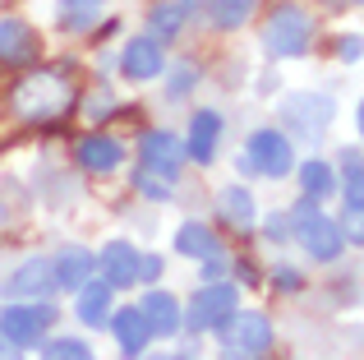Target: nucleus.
I'll return each instance as SVG.
<instances>
[{
	"label": "nucleus",
	"instance_id": "nucleus-2",
	"mask_svg": "<svg viewBox=\"0 0 364 360\" xmlns=\"http://www.w3.org/2000/svg\"><path fill=\"white\" fill-rule=\"evenodd\" d=\"M291 235L304 245V254H309L314 263H332L341 254V245H346V231H341L332 217L318 213V198H304L291 213Z\"/></svg>",
	"mask_w": 364,
	"mask_h": 360
},
{
	"label": "nucleus",
	"instance_id": "nucleus-32",
	"mask_svg": "<svg viewBox=\"0 0 364 360\" xmlns=\"http://www.w3.org/2000/svg\"><path fill=\"white\" fill-rule=\"evenodd\" d=\"M161 277V259L157 254H139V282H157Z\"/></svg>",
	"mask_w": 364,
	"mask_h": 360
},
{
	"label": "nucleus",
	"instance_id": "nucleus-30",
	"mask_svg": "<svg viewBox=\"0 0 364 360\" xmlns=\"http://www.w3.org/2000/svg\"><path fill=\"white\" fill-rule=\"evenodd\" d=\"M267 240H272V245L291 240V217H286V213H272V217H267Z\"/></svg>",
	"mask_w": 364,
	"mask_h": 360
},
{
	"label": "nucleus",
	"instance_id": "nucleus-4",
	"mask_svg": "<svg viewBox=\"0 0 364 360\" xmlns=\"http://www.w3.org/2000/svg\"><path fill=\"white\" fill-rule=\"evenodd\" d=\"M332 116H337V107H332L328 92H295V97L282 102V120L304 139V144H318V139L328 134Z\"/></svg>",
	"mask_w": 364,
	"mask_h": 360
},
{
	"label": "nucleus",
	"instance_id": "nucleus-17",
	"mask_svg": "<svg viewBox=\"0 0 364 360\" xmlns=\"http://www.w3.org/2000/svg\"><path fill=\"white\" fill-rule=\"evenodd\" d=\"M217 139H222V116L217 111H198L194 125H189V144H185V157L189 162H213L217 157Z\"/></svg>",
	"mask_w": 364,
	"mask_h": 360
},
{
	"label": "nucleus",
	"instance_id": "nucleus-21",
	"mask_svg": "<svg viewBox=\"0 0 364 360\" xmlns=\"http://www.w3.org/2000/svg\"><path fill=\"white\" fill-rule=\"evenodd\" d=\"M222 208H226V222H235L240 231H245V226H254V222H258L254 194H249L245 185H231V189H222Z\"/></svg>",
	"mask_w": 364,
	"mask_h": 360
},
{
	"label": "nucleus",
	"instance_id": "nucleus-26",
	"mask_svg": "<svg viewBox=\"0 0 364 360\" xmlns=\"http://www.w3.org/2000/svg\"><path fill=\"white\" fill-rule=\"evenodd\" d=\"M134 189H139L143 198H152V203H166V198H171V180L157 176V171H148V166L134 171Z\"/></svg>",
	"mask_w": 364,
	"mask_h": 360
},
{
	"label": "nucleus",
	"instance_id": "nucleus-1",
	"mask_svg": "<svg viewBox=\"0 0 364 360\" xmlns=\"http://www.w3.org/2000/svg\"><path fill=\"white\" fill-rule=\"evenodd\" d=\"M74 102H79L74 83L55 70L28 74V79H18L14 92H9V107H14V116L23 120V125H55V120H65L74 111Z\"/></svg>",
	"mask_w": 364,
	"mask_h": 360
},
{
	"label": "nucleus",
	"instance_id": "nucleus-22",
	"mask_svg": "<svg viewBox=\"0 0 364 360\" xmlns=\"http://www.w3.org/2000/svg\"><path fill=\"white\" fill-rule=\"evenodd\" d=\"M249 14H254V0H208V18H213L222 33L240 28Z\"/></svg>",
	"mask_w": 364,
	"mask_h": 360
},
{
	"label": "nucleus",
	"instance_id": "nucleus-24",
	"mask_svg": "<svg viewBox=\"0 0 364 360\" xmlns=\"http://www.w3.org/2000/svg\"><path fill=\"white\" fill-rule=\"evenodd\" d=\"M97 9H102V0H60V28L83 33V28L97 23Z\"/></svg>",
	"mask_w": 364,
	"mask_h": 360
},
{
	"label": "nucleus",
	"instance_id": "nucleus-23",
	"mask_svg": "<svg viewBox=\"0 0 364 360\" xmlns=\"http://www.w3.org/2000/svg\"><path fill=\"white\" fill-rule=\"evenodd\" d=\"M300 180H304V194H309V198L332 194V185H337V176H332V166L323 162V157H309V162H300Z\"/></svg>",
	"mask_w": 364,
	"mask_h": 360
},
{
	"label": "nucleus",
	"instance_id": "nucleus-13",
	"mask_svg": "<svg viewBox=\"0 0 364 360\" xmlns=\"http://www.w3.org/2000/svg\"><path fill=\"white\" fill-rule=\"evenodd\" d=\"M139 314L148 319L152 337H176L180 328H185V309H180V300L171 296V291H148L139 305Z\"/></svg>",
	"mask_w": 364,
	"mask_h": 360
},
{
	"label": "nucleus",
	"instance_id": "nucleus-33",
	"mask_svg": "<svg viewBox=\"0 0 364 360\" xmlns=\"http://www.w3.org/2000/svg\"><path fill=\"white\" fill-rule=\"evenodd\" d=\"M337 55H341L346 65H355V60H360V37H341V51H337Z\"/></svg>",
	"mask_w": 364,
	"mask_h": 360
},
{
	"label": "nucleus",
	"instance_id": "nucleus-9",
	"mask_svg": "<svg viewBox=\"0 0 364 360\" xmlns=\"http://www.w3.org/2000/svg\"><path fill=\"white\" fill-rule=\"evenodd\" d=\"M55 291H60V282H55L51 259H23L5 277V296H14V300H46Z\"/></svg>",
	"mask_w": 364,
	"mask_h": 360
},
{
	"label": "nucleus",
	"instance_id": "nucleus-28",
	"mask_svg": "<svg viewBox=\"0 0 364 360\" xmlns=\"http://www.w3.org/2000/svg\"><path fill=\"white\" fill-rule=\"evenodd\" d=\"M166 79H171L166 97H171V102H185L189 92H194V83H198V70H194V65H176V70H171Z\"/></svg>",
	"mask_w": 364,
	"mask_h": 360
},
{
	"label": "nucleus",
	"instance_id": "nucleus-16",
	"mask_svg": "<svg viewBox=\"0 0 364 360\" xmlns=\"http://www.w3.org/2000/svg\"><path fill=\"white\" fill-rule=\"evenodd\" d=\"M74 157H79L83 171L107 176V171H116V166L124 162V148L116 144V139H107V134H88L79 148H74Z\"/></svg>",
	"mask_w": 364,
	"mask_h": 360
},
{
	"label": "nucleus",
	"instance_id": "nucleus-20",
	"mask_svg": "<svg viewBox=\"0 0 364 360\" xmlns=\"http://www.w3.org/2000/svg\"><path fill=\"white\" fill-rule=\"evenodd\" d=\"M176 250L185 254V259H208V254H217L222 245H217V235L208 231L203 222H185L176 231Z\"/></svg>",
	"mask_w": 364,
	"mask_h": 360
},
{
	"label": "nucleus",
	"instance_id": "nucleus-18",
	"mask_svg": "<svg viewBox=\"0 0 364 360\" xmlns=\"http://www.w3.org/2000/svg\"><path fill=\"white\" fill-rule=\"evenodd\" d=\"M51 268H55V282H60V287L79 291L83 282L92 277V254L79 250V245H65V250L51 254Z\"/></svg>",
	"mask_w": 364,
	"mask_h": 360
},
{
	"label": "nucleus",
	"instance_id": "nucleus-10",
	"mask_svg": "<svg viewBox=\"0 0 364 360\" xmlns=\"http://www.w3.org/2000/svg\"><path fill=\"white\" fill-rule=\"evenodd\" d=\"M139 157H143L139 166H148V171H157V176L176 180L180 162H185V144H180V139L171 134V129H148V134L139 139Z\"/></svg>",
	"mask_w": 364,
	"mask_h": 360
},
{
	"label": "nucleus",
	"instance_id": "nucleus-25",
	"mask_svg": "<svg viewBox=\"0 0 364 360\" xmlns=\"http://www.w3.org/2000/svg\"><path fill=\"white\" fill-rule=\"evenodd\" d=\"M42 360H97V356H92V346L79 342V337H55V342L42 337Z\"/></svg>",
	"mask_w": 364,
	"mask_h": 360
},
{
	"label": "nucleus",
	"instance_id": "nucleus-12",
	"mask_svg": "<svg viewBox=\"0 0 364 360\" xmlns=\"http://www.w3.org/2000/svg\"><path fill=\"white\" fill-rule=\"evenodd\" d=\"M97 268H102V282H107L111 291L134 287V282H139V250H134L129 240H107L102 254H97Z\"/></svg>",
	"mask_w": 364,
	"mask_h": 360
},
{
	"label": "nucleus",
	"instance_id": "nucleus-29",
	"mask_svg": "<svg viewBox=\"0 0 364 360\" xmlns=\"http://www.w3.org/2000/svg\"><path fill=\"white\" fill-rule=\"evenodd\" d=\"M341 176H346V194H364V189H360V153H355V148L341 153Z\"/></svg>",
	"mask_w": 364,
	"mask_h": 360
},
{
	"label": "nucleus",
	"instance_id": "nucleus-38",
	"mask_svg": "<svg viewBox=\"0 0 364 360\" xmlns=\"http://www.w3.org/2000/svg\"><path fill=\"white\" fill-rule=\"evenodd\" d=\"M350 5H360V0H350Z\"/></svg>",
	"mask_w": 364,
	"mask_h": 360
},
{
	"label": "nucleus",
	"instance_id": "nucleus-6",
	"mask_svg": "<svg viewBox=\"0 0 364 360\" xmlns=\"http://www.w3.org/2000/svg\"><path fill=\"white\" fill-rule=\"evenodd\" d=\"M55 324V305H5L0 309V337L14 346H37Z\"/></svg>",
	"mask_w": 364,
	"mask_h": 360
},
{
	"label": "nucleus",
	"instance_id": "nucleus-34",
	"mask_svg": "<svg viewBox=\"0 0 364 360\" xmlns=\"http://www.w3.org/2000/svg\"><path fill=\"white\" fill-rule=\"evenodd\" d=\"M277 287H282V291H300V272L282 268V272H277Z\"/></svg>",
	"mask_w": 364,
	"mask_h": 360
},
{
	"label": "nucleus",
	"instance_id": "nucleus-31",
	"mask_svg": "<svg viewBox=\"0 0 364 360\" xmlns=\"http://www.w3.org/2000/svg\"><path fill=\"white\" fill-rule=\"evenodd\" d=\"M198 263H203V268H198V272H203V282H222V272L231 268V263L222 259V250H217V254H208V259H198Z\"/></svg>",
	"mask_w": 364,
	"mask_h": 360
},
{
	"label": "nucleus",
	"instance_id": "nucleus-19",
	"mask_svg": "<svg viewBox=\"0 0 364 360\" xmlns=\"http://www.w3.org/2000/svg\"><path fill=\"white\" fill-rule=\"evenodd\" d=\"M79 319L88 328H107V319H111V287L102 277H88L79 287Z\"/></svg>",
	"mask_w": 364,
	"mask_h": 360
},
{
	"label": "nucleus",
	"instance_id": "nucleus-27",
	"mask_svg": "<svg viewBox=\"0 0 364 360\" xmlns=\"http://www.w3.org/2000/svg\"><path fill=\"white\" fill-rule=\"evenodd\" d=\"M185 23V9L180 5H157L152 9V37H176Z\"/></svg>",
	"mask_w": 364,
	"mask_h": 360
},
{
	"label": "nucleus",
	"instance_id": "nucleus-8",
	"mask_svg": "<svg viewBox=\"0 0 364 360\" xmlns=\"http://www.w3.org/2000/svg\"><path fill=\"white\" fill-rule=\"evenodd\" d=\"M222 346H231V351H245V356H263L267 346H272V319L258 314V309H235L231 319L222 324Z\"/></svg>",
	"mask_w": 364,
	"mask_h": 360
},
{
	"label": "nucleus",
	"instance_id": "nucleus-15",
	"mask_svg": "<svg viewBox=\"0 0 364 360\" xmlns=\"http://www.w3.org/2000/svg\"><path fill=\"white\" fill-rule=\"evenodd\" d=\"M0 60H9V65L37 60V33L23 18H0Z\"/></svg>",
	"mask_w": 364,
	"mask_h": 360
},
{
	"label": "nucleus",
	"instance_id": "nucleus-35",
	"mask_svg": "<svg viewBox=\"0 0 364 360\" xmlns=\"http://www.w3.org/2000/svg\"><path fill=\"white\" fill-rule=\"evenodd\" d=\"M0 360H23V346H14L9 337H0Z\"/></svg>",
	"mask_w": 364,
	"mask_h": 360
},
{
	"label": "nucleus",
	"instance_id": "nucleus-11",
	"mask_svg": "<svg viewBox=\"0 0 364 360\" xmlns=\"http://www.w3.org/2000/svg\"><path fill=\"white\" fill-rule=\"evenodd\" d=\"M120 70L129 83H148L166 70V51H161L157 37H129L124 51H120Z\"/></svg>",
	"mask_w": 364,
	"mask_h": 360
},
{
	"label": "nucleus",
	"instance_id": "nucleus-5",
	"mask_svg": "<svg viewBox=\"0 0 364 360\" xmlns=\"http://www.w3.org/2000/svg\"><path fill=\"white\" fill-rule=\"evenodd\" d=\"M235 305H240V291H235L231 282H203L198 296L189 300V309H185V328L213 333V328H222L226 319L235 314Z\"/></svg>",
	"mask_w": 364,
	"mask_h": 360
},
{
	"label": "nucleus",
	"instance_id": "nucleus-3",
	"mask_svg": "<svg viewBox=\"0 0 364 360\" xmlns=\"http://www.w3.org/2000/svg\"><path fill=\"white\" fill-rule=\"evenodd\" d=\"M314 42V18L300 5H277L263 23V51L286 60V55H304Z\"/></svg>",
	"mask_w": 364,
	"mask_h": 360
},
{
	"label": "nucleus",
	"instance_id": "nucleus-36",
	"mask_svg": "<svg viewBox=\"0 0 364 360\" xmlns=\"http://www.w3.org/2000/svg\"><path fill=\"white\" fill-rule=\"evenodd\" d=\"M152 360H180V356H152Z\"/></svg>",
	"mask_w": 364,
	"mask_h": 360
},
{
	"label": "nucleus",
	"instance_id": "nucleus-14",
	"mask_svg": "<svg viewBox=\"0 0 364 360\" xmlns=\"http://www.w3.org/2000/svg\"><path fill=\"white\" fill-rule=\"evenodd\" d=\"M111 324V333H116V342H120V356L124 360H139L143 351H148V342H152V328H148V319L139 314V305H124L120 314H111L107 319Z\"/></svg>",
	"mask_w": 364,
	"mask_h": 360
},
{
	"label": "nucleus",
	"instance_id": "nucleus-37",
	"mask_svg": "<svg viewBox=\"0 0 364 360\" xmlns=\"http://www.w3.org/2000/svg\"><path fill=\"white\" fill-rule=\"evenodd\" d=\"M0 226H5V203H0Z\"/></svg>",
	"mask_w": 364,
	"mask_h": 360
},
{
	"label": "nucleus",
	"instance_id": "nucleus-7",
	"mask_svg": "<svg viewBox=\"0 0 364 360\" xmlns=\"http://www.w3.org/2000/svg\"><path fill=\"white\" fill-rule=\"evenodd\" d=\"M245 157L254 162L258 176H272V180H282V176L295 171V148H291V139H286L282 129H254Z\"/></svg>",
	"mask_w": 364,
	"mask_h": 360
}]
</instances>
